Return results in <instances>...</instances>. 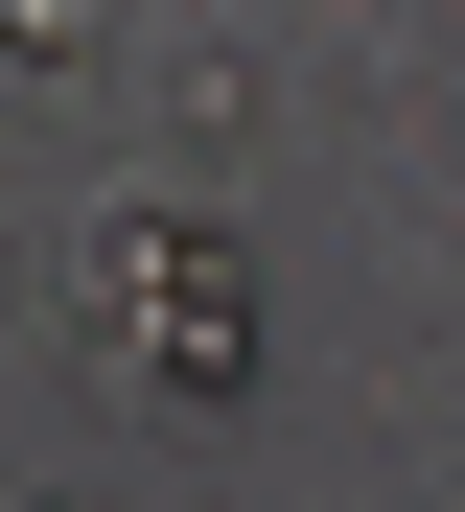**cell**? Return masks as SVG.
<instances>
[{"label":"cell","instance_id":"obj_1","mask_svg":"<svg viewBox=\"0 0 465 512\" xmlns=\"http://www.w3.org/2000/svg\"><path fill=\"white\" fill-rule=\"evenodd\" d=\"M93 280H117V326H140V373L163 396H233L256 373V256H233V210H93Z\"/></svg>","mask_w":465,"mask_h":512},{"label":"cell","instance_id":"obj_2","mask_svg":"<svg viewBox=\"0 0 465 512\" xmlns=\"http://www.w3.org/2000/svg\"><path fill=\"white\" fill-rule=\"evenodd\" d=\"M0 70H24V94H70V70H93V0H0Z\"/></svg>","mask_w":465,"mask_h":512}]
</instances>
